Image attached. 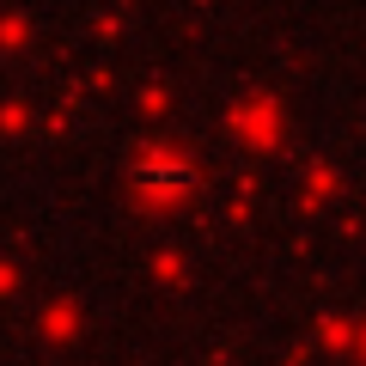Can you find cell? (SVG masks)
I'll use <instances>...</instances> for the list:
<instances>
[{
	"instance_id": "6da1fadb",
	"label": "cell",
	"mask_w": 366,
	"mask_h": 366,
	"mask_svg": "<svg viewBox=\"0 0 366 366\" xmlns=\"http://www.w3.org/2000/svg\"><path fill=\"white\" fill-rule=\"evenodd\" d=\"M134 183H141V189H159V196H171V189L189 183V165H177V159H147V165H134Z\"/></svg>"
}]
</instances>
